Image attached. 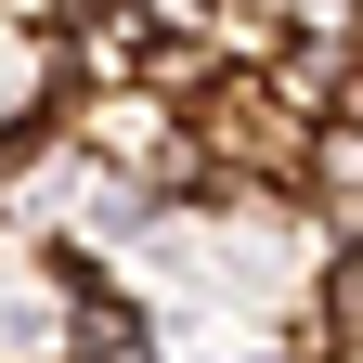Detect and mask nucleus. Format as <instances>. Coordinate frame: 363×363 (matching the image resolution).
Instances as JSON below:
<instances>
[{
    "instance_id": "obj_3",
    "label": "nucleus",
    "mask_w": 363,
    "mask_h": 363,
    "mask_svg": "<svg viewBox=\"0 0 363 363\" xmlns=\"http://www.w3.org/2000/svg\"><path fill=\"white\" fill-rule=\"evenodd\" d=\"M298 195L337 247H363V117H311V156H298Z\"/></svg>"
},
{
    "instance_id": "obj_4",
    "label": "nucleus",
    "mask_w": 363,
    "mask_h": 363,
    "mask_svg": "<svg viewBox=\"0 0 363 363\" xmlns=\"http://www.w3.org/2000/svg\"><path fill=\"white\" fill-rule=\"evenodd\" d=\"M65 91H78V78H65V39L0 13V143H13V130H39V117L65 104Z\"/></svg>"
},
{
    "instance_id": "obj_2",
    "label": "nucleus",
    "mask_w": 363,
    "mask_h": 363,
    "mask_svg": "<svg viewBox=\"0 0 363 363\" xmlns=\"http://www.w3.org/2000/svg\"><path fill=\"white\" fill-rule=\"evenodd\" d=\"M156 13H130V0H91V13L65 26V78L78 91H130V78H156Z\"/></svg>"
},
{
    "instance_id": "obj_1",
    "label": "nucleus",
    "mask_w": 363,
    "mask_h": 363,
    "mask_svg": "<svg viewBox=\"0 0 363 363\" xmlns=\"http://www.w3.org/2000/svg\"><path fill=\"white\" fill-rule=\"evenodd\" d=\"M182 117H195L208 182H298V156H311V117L272 91V65H208Z\"/></svg>"
},
{
    "instance_id": "obj_5",
    "label": "nucleus",
    "mask_w": 363,
    "mask_h": 363,
    "mask_svg": "<svg viewBox=\"0 0 363 363\" xmlns=\"http://www.w3.org/2000/svg\"><path fill=\"white\" fill-rule=\"evenodd\" d=\"M130 13H156V26H208V0H130Z\"/></svg>"
}]
</instances>
